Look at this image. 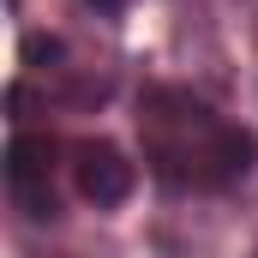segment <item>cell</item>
Here are the masks:
<instances>
[{
  "label": "cell",
  "mask_w": 258,
  "mask_h": 258,
  "mask_svg": "<svg viewBox=\"0 0 258 258\" xmlns=\"http://www.w3.org/2000/svg\"><path fill=\"white\" fill-rule=\"evenodd\" d=\"M138 144L144 168L174 192H222L246 180L258 162V138L246 126H228L204 96L180 84H150L138 102Z\"/></svg>",
  "instance_id": "obj_1"
},
{
  "label": "cell",
  "mask_w": 258,
  "mask_h": 258,
  "mask_svg": "<svg viewBox=\"0 0 258 258\" xmlns=\"http://www.w3.org/2000/svg\"><path fill=\"white\" fill-rule=\"evenodd\" d=\"M6 192L12 204L30 216V222H48L60 204H54V138L42 132H18L6 144Z\"/></svg>",
  "instance_id": "obj_2"
},
{
  "label": "cell",
  "mask_w": 258,
  "mask_h": 258,
  "mask_svg": "<svg viewBox=\"0 0 258 258\" xmlns=\"http://www.w3.org/2000/svg\"><path fill=\"white\" fill-rule=\"evenodd\" d=\"M72 186H78V198H90L96 210H114V204L132 198L138 168H132L108 138H84V144L72 150Z\"/></svg>",
  "instance_id": "obj_3"
},
{
  "label": "cell",
  "mask_w": 258,
  "mask_h": 258,
  "mask_svg": "<svg viewBox=\"0 0 258 258\" xmlns=\"http://www.w3.org/2000/svg\"><path fill=\"white\" fill-rule=\"evenodd\" d=\"M24 60H60V42L54 36H30L24 42Z\"/></svg>",
  "instance_id": "obj_4"
},
{
  "label": "cell",
  "mask_w": 258,
  "mask_h": 258,
  "mask_svg": "<svg viewBox=\"0 0 258 258\" xmlns=\"http://www.w3.org/2000/svg\"><path fill=\"white\" fill-rule=\"evenodd\" d=\"M90 6H96V12H120L126 0H90Z\"/></svg>",
  "instance_id": "obj_5"
},
{
  "label": "cell",
  "mask_w": 258,
  "mask_h": 258,
  "mask_svg": "<svg viewBox=\"0 0 258 258\" xmlns=\"http://www.w3.org/2000/svg\"><path fill=\"white\" fill-rule=\"evenodd\" d=\"M252 258H258V252H252Z\"/></svg>",
  "instance_id": "obj_6"
}]
</instances>
